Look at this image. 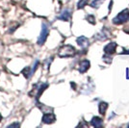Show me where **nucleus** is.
Listing matches in <instances>:
<instances>
[{"mask_svg":"<svg viewBox=\"0 0 129 128\" xmlns=\"http://www.w3.org/2000/svg\"><path fill=\"white\" fill-rule=\"evenodd\" d=\"M104 0H94L93 2H91V6L92 8H97V7H99V6L101 5V3H102Z\"/></svg>","mask_w":129,"mask_h":128,"instance_id":"13","label":"nucleus"},{"mask_svg":"<svg viewBox=\"0 0 129 128\" xmlns=\"http://www.w3.org/2000/svg\"><path fill=\"white\" fill-rule=\"evenodd\" d=\"M116 47H117V44L116 43H111L107 44L105 47H104V52L106 54H113L116 50Z\"/></svg>","mask_w":129,"mask_h":128,"instance_id":"5","label":"nucleus"},{"mask_svg":"<svg viewBox=\"0 0 129 128\" xmlns=\"http://www.w3.org/2000/svg\"><path fill=\"white\" fill-rule=\"evenodd\" d=\"M56 117L54 116V114L52 113H48V114H44L43 117V122L46 123V124H50L55 121Z\"/></svg>","mask_w":129,"mask_h":128,"instance_id":"4","label":"nucleus"},{"mask_svg":"<svg viewBox=\"0 0 129 128\" xmlns=\"http://www.w3.org/2000/svg\"><path fill=\"white\" fill-rule=\"evenodd\" d=\"M89 68H90V62L88 60H84L79 65V71L81 73H84L87 70H89Z\"/></svg>","mask_w":129,"mask_h":128,"instance_id":"6","label":"nucleus"},{"mask_svg":"<svg viewBox=\"0 0 129 128\" xmlns=\"http://www.w3.org/2000/svg\"><path fill=\"white\" fill-rule=\"evenodd\" d=\"M75 54V49L71 45H64L59 50V56L62 58L66 57H71Z\"/></svg>","mask_w":129,"mask_h":128,"instance_id":"1","label":"nucleus"},{"mask_svg":"<svg viewBox=\"0 0 129 128\" xmlns=\"http://www.w3.org/2000/svg\"><path fill=\"white\" fill-rule=\"evenodd\" d=\"M77 43H78V45L81 46L82 48H85L89 45V41H88V39H87L86 37L81 36L80 38L77 39Z\"/></svg>","mask_w":129,"mask_h":128,"instance_id":"7","label":"nucleus"},{"mask_svg":"<svg viewBox=\"0 0 129 128\" xmlns=\"http://www.w3.org/2000/svg\"><path fill=\"white\" fill-rule=\"evenodd\" d=\"M22 73H23V75H24L26 78H29V77L32 75V70H31V69H30L29 67H27V68H25L24 70H22Z\"/></svg>","mask_w":129,"mask_h":128,"instance_id":"11","label":"nucleus"},{"mask_svg":"<svg viewBox=\"0 0 129 128\" xmlns=\"http://www.w3.org/2000/svg\"><path fill=\"white\" fill-rule=\"evenodd\" d=\"M70 12L69 10H64L59 16H58V18L59 19H62V20H64V21H68L69 19H70Z\"/></svg>","mask_w":129,"mask_h":128,"instance_id":"8","label":"nucleus"},{"mask_svg":"<svg viewBox=\"0 0 129 128\" xmlns=\"http://www.w3.org/2000/svg\"><path fill=\"white\" fill-rule=\"evenodd\" d=\"M91 125L94 126V127H100L102 125V119L98 117H92V119H91Z\"/></svg>","mask_w":129,"mask_h":128,"instance_id":"9","label":"nucleus"},{"mask_svg":"<svg viewBox=\"0 0 129 128\" xmlns=\"http://www.w3.org/2000/svg\"><path fill=\"white\" fill-rule=\"evenodd\" d=\"M88 19H90L89 21L91 22V23H94V21H93V16H89L88 17H87Z\"/></svg>","mask_w":129,"mask_h":128,"instance_id":"14","label":"nucleus"},{"mask_svg":"<svg viewBox=\"0 0 129 128\" xmlns=\"http://www.w3.org/2000/svg\"><path fill=\"white\" fill-rule=\"evenodd\" d=\"M89 1H90V0H79V2L77 3V9H82V8H84V7L88 4Z\"/></svg>","mask_w":129,"mask_h":128,"instance_id":"12","label":"nucleus"},{"mask_svg":"<svg viewBox=\"0 0 129 128\" xmlns=\"http://www.w3.org/2000/svg\"><path fill=\"white\" fill-rule=\"evenodd\" d=\"M2 119V116H1V114H0V120Z\"/></svg>","mask_w":129,"mask_h":128,"instance_id":"16","label":"nucleus"},{"mask_svg":"<svg viewBox=\"0 0 129 128\" xmlns=\"http://www.w3.org/2000/svg\"><path fill=\"white\" fill-rule=\"evenodd\" d=\"M47 36H48V26L45 23H43L42 31H41V34H40L38 39V44H40V45L43 44L47 39Z\"/></svg>","mask_w":129,"mask_h":128,"instance_id":"3","label":"nucleus"},{"mask_svg":"<svg viewBox=\"0 0 129 128\" xmlns=\"http://www.w3.org/2000/svg\"><path fill=\"white\" fill-rule=\"evenodd\" d=\"M99 113L101 114V115H105V112H106V110H107L108 108V104L106 102H100L99 103Z\"/></svg>","mask_w":129,"mask_h":128,"instance_id":"10","label":"nucleus"},{"mask_svg":"<svg viewBox=\"0 0 129 128\" xmlns=\"http://www.w3.org/2000/svg\"><path fill=\"white\" fill-rule=\"evenodd\" d=\"M18 126H19L18 123H13L11 125H9V127H18Z\"/></svg>","mask_w":129,"mask_h":128,"instance_id":"15","label":"nucleus"},{"mask_svg":"<svg viewBox=\"0 0 129 128\" xmlns=\"http://www.w3.org/2000/svg\"><path fill=\"white\" fill-rule=\"evenodd\" d=\"M129 19V11L128 10H123L121 13H119L118 16L113 19L114 24H122L125 21Z\"/></svg>","mask_w":129,"mask_h":128,"instance_id":"2","label":"nucleus"}]
</instances>
